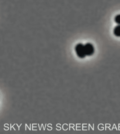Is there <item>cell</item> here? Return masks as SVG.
Returning <instances> with one entry per match:
<instances>
[{
    "instance_id": "cell-2",
    "label": "cell",
    "mask_w": 120,
    "mask_h": 134,
    "mask_svg": "<svg viewBox=\"0 0 120 134\" xmlns=\"http://www.w3.org/2000/svg\"><path fill=\"white\" fill-rule=\"evenodd\" d=\"M84 49L86 56H91L94 53V47L92 44L90 43H87L84 44Z\"/></svg>"
},
{
    "instance_id": "cell-4",
    "label": "cell",
    "mask_w": 120,
    "mask_h": 134,
    "mask_svg": "<svg viewBox=\"0 0 120 134\" xmlns=\"http://www.w3.org/2000/svg\"><path fill=\"white\" fill-rule=\"evenodd\" d=\"M114 20H115V22H116V24L120 25V14L116 15V17H115V18H114Z\"/></svg>"
},
{
    "instance_id": "cell-1",
    "label": "cell",
    "mask_w": 120,
    "mask_h": 134,
    "mask_svg": "<svg viewBox=\"0 0 120 134\" xmlns=\"http://www.w3.org/2000/svg\"><path fill=\"white\" fill-rule=\"evenodd\" d=\"M75 51L77 55L80 58H84L86 56L84 45L82 43H79L76 46Z\"/></svg>"
},
{
    "instance_id": "cell-3",
    "label": "cell",
    "mask_w": 120,
    "mask_h": 134,
    "mask_svg": "<svg viewBox=\"0 0 120 134\" xmlns=\"http://www.w3.org/2000/svg\"><path fill=\"white\" fill-rule=\"evenodd\" d=\"M114 35L117 37H120V25H118L114 27L113 30Z\"/></svg>"
}]
</instances>
